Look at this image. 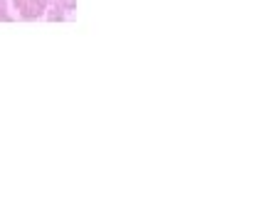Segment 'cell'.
I'll return each mask as SVG.
<instances>
[{
  "label": "cell",
  "mask_w": 254,
  "mask_h": 222,
  "mask_svg": "<svg viewBox=\"0 0 254 222\" xmlns=\"http://www.w3.org/2000/svg\"><path fill=\"white\" fill-rule=\"evenodd\" d=\"M12 17H10V12H7V2L5 0H0V22H10Z\"/></svg>",
  "instance_id": "3957f363"
},
{
  "label": "cell",
  "mask_w": 254,
  "mask_h": 222,
  "mask_svg": "<svg viewBox=\"0 0 254 222\" xmlns=\"http://www.w3.org/2000/svg\"><path fill=\"white\" fill-rule=\"evenodd\" d=\"M12 2H15V10L20 12V17H22V20H27V22L45 17L47 0H12Z\"/></svg>",
  "instance_id": "6da1fadb"
},
{
  "label": "cell",
  "mask_w": 254,
  "mask_h": 222,
  "mask_svg": "<svg viewBox=\"0 0 254 222\" xmlns=\"http://www.w3.org/2000/svg\"><path fill=\"white\" fill-rule=\"evenodd\" d=\"M74 7H77V0H47L45 17L50 22H62Z\"/></svg>",
  "instance_id": "7a4b0ae2"
}]
</instances>
